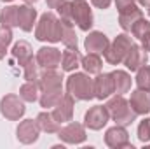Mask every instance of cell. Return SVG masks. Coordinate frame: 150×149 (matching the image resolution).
Listing matches in <instances>:
<instances>
[{"mask_svg":"<svg viewBox=\"0 0 150 149\" xmlns=\"http://www.w3.org/2000/svg\"><path fill=\"white\" fill-rule=\"evenodd\" d=\"M35 39L42 42H61V21L54 12L47 11L40 16L35 27Z\"/></svg>","mask_w":150,"mask_h":149,"instance_id":"obj_1","label":"cell"},{"mask_svg":"<svg viewBox=\"0 0 150 149\" xmlns=\"http://www.w3.org/2000/svg\"><path fill=\"white\" fill-rule=\"evenodd\" d=\"M67 91L75 100H93L94 79H91L87 72H74L67 79Z\"/></svg>","mask_w":150,"mask_h":149,"instance_id":"obj_2","label":"cell"},{"mask_svg":"<svg viewBox=\"0 0 150 149\" xmlns=\"http://www.w3.org/2000/svg\"><path fill=\"white\" fill-rule=\"evenodd\" d=\"M105 105H107V109L110 112V117L115 121V125H120V126L131 125L136 119V116H138L131 109L129 100H126L122 95H117V93L113 97H108V102Z\"/></svg>","mask_w":150,"mask_h":149,"instance_id":"obj_3","label":"cell"},{"mask_svg":"<svg viewBox=\"0 0 150 149\" xmlns=\"http://www.w3.org/2000/svg\"><path fill=\"white\" fill-rule=\"evenodd\" d=\"M131 44H133L131 35H127L126 32H124V34H119V35L108 44V47H107L105 53H103L107 63H110V65H120V63L124 62V58H126L127 49L131 47Z\"/></svg>","mask_w":150,"mask_h":149,"instance_id":"obj_4","label":"cell"},{"mask_svg":"<svg viewBox=\"0 0 150 149\" xmlns=\"http://www.w3.org/2000/svg\"><path fill=\"white\" fill-rule=\"evenodd\" d=\"M25 100L19 97V95H14V93H9L5 97H2L0 100V112L5 119L9 121H19L23 116H25Z\"/></svg>","mask_w":150,"mask_h":149,"instance_id":"obj_5","label":"cell"},{"mask_svg":"<svg viewBox=\"0 0 150 149\" xmlns=\"http://www.w3.org/2000/svg\"><path fill=\"white\" fill-rule=\"evenodd\" d=\"M72 21L82 32L93 28V11L86 0H72Z\"/></svg>","mask_w":150,"mask_h":149,"instance_id":"obj_6","label":"cell"},{"mask_svg":"<svg viewBox=\"0 0 150 149\" xmlns=\"http://www.w3.org/2000/svg\"><path fill=\"white\" fill-rule=\"evenodd\" d=\"M110 119V112L107 105H94L84 114V126L89 130H101Z\"/></svg>","mask_w":150,"mask_h":149,"instance_id":"obj_7","label":"cell"},{"mask_svg":"<svg viewBox=\"0 0 150 149\" xmlns=\"http://www.w3.org/2000/svg\"><path fill=\"white\" fill-rule=\"evenodd\" d=\"M58 137H59L63 142H67V144H82V142L86 140L87 135H86L84 125L75 123V121H68L67 126L59 128Z\"/></svg>","mask_w":150,"mask_h":149,"instance_id":"obj_8","label":"cell"},{"mask_svg":"<svg viewBox=\"0 0 150 149\" xmlns=\"http://www.w3.org/2000/svg\"><path fill=\"white\" fill-rule=\"evenodd\" d=\"M105 144L113 149H119V148L133 149V144L129 142V133H127L126 126H120V125H115V126L107 130V133H105Z\"/></svg>","mask_w":150,"mask_h":149,"instance_id":"obj_9","label":"cell"},{"mask_svg":"<svg viewBox=\"0 0 150 149\" xmlns=\"http://www.w3.org/2000/svg\"><path fill=\"white\" fill-rule=\"evenodd\" d=\"M40 135V126L37 119H23L16 128V137L21 144H33Z\"/></svg>","mask_w":150,"mask_h":149,"instance_id":"obj_10","label":"cell"},{"mask_svg":"<svg viewBox=\"0 0 150 149\" xmlns=\"http://www.w3.org/2000/svg\"><path fill=\"white\" fill-rule=\"evenodd\" d=\"M74 107H75V98L70 93H65L59 102L54 105L52 109V116L56 117L58 123H68L74 119Z\"/></svg>","mask_w":150,"mask_h":149,"instance_id":"obj_11","label":"cell"},{"mask_svg":"<svg viewBox=\"0 0 150 149\" xmlns=\"http://www.w3.org/2000/svg\"><path fill=\"white\" fill-rule=\"evenodd\" d=\"M149 60V53L143 49V46L140 44H131V47L127 49V54L124 58V65L131 70V72H136L140 67H143Z\"/></svg>","mask_w":150,"mask_h":149,"instance_id":"obj_12","label":"cell"},{"mask_svg":"<svg viewBox=\"0 0 150 149\" xmlns=\"http://www.w3.org/2000/svg\"><path fill=\"white\" fill-rule=\"evenodd\" d=\"M113 93H115V84H113L112 72L96 74V79H94V98L105 100V98L112 97Z\"/></svg>","mask_w":150,"mask_h":149,"instance_id":"obj_13","label":"cell"},{"mask_svg":"<svg viewBox=\"0 0 150 149\" xmlns=\"http://www.w3.org/2000/svg\"><path fill=\"white\" fill-rule=\"evenodd\" d=\"M35 58L42 69H56L61 65V51L56 47H49V46L40 47Z\"/></svg>","mask_w":150,"mask_h":149,"instance_id":"obj_14","label":"cell"},{"mask_svg":"<svg viewBox=\"0 0 150 149\" xmlns=\"http://www.w3.org/2000/svg\"><path fill=\"white\" fill-rule=\"evenodd\" d=\"M37 23V9L32 4L18 5V27L23 32H32Z\"/></svg>","mask_w":150,"mask_h":149,"instance_id":"obj_15","label":"cell"},{"mask_svg":"<svg viewBox=\"0 0 150 149\" xmlns=\"http://www.w3.org/2000/svg\"><path fill=\"white\" fill-rule=\"evenodd\" d=\"M108 44H110L108 37H107L103 32H98V30L89 32V35L84 40L86 51H87V53H96V54H103L105 49L108 47Z\"/></svg>","mask_w":150,"mask_h":149,"instance_id":"obj_16","label":"cell"},{"mask_svg":"<svg viewBox=\"0 0 150 149\" xmlns=\"http://www.w3.org/2000/svg\"><path fill=\"white\" fill-rule=\"evenodd\" d=\"M37 82H38L40 91L63 88V74L58 72L56 69H44V72L40 74V77H38Z\"/></svg>","mask_w":150,"mask_h":149,"instance_id":"obj_17","label":"cell"},{"mask_svg":"<svg viewBox=\"0 0 150 149\" xmlns=\"http://www.w3.org/2000/svg\"><path fill=\"white\" fill-rule=\"evenodd\" d=\"M129 105L131 109L136 112L138 116H145L150 112V91L145 90H134L131 91V97H129Z\"/></svg>","mask_w":150,"mask_h":149,"instance_id":"obj_18","label":"cell"},{"mask_svg":"<svg viewBox=\"0 0 150 149\" xmlns=\"http://www.w3.org/2000/svg\"><path fill=\"white\" fill-rule=\"evenodd\" d=\"M140 18H143V11H142L136 4H134V5H129V7L122 9V11H119V25H120V28H122L124 32H131L133 25H134Z\"/></svg>","mask_w":150,"mask_h":149,"instance_id":"obj_19","label":"cell"},{"mask_svg":"<svg viewBox=\"0 0 150 149\" xmlns=\"http://www.w3.org/2000/svg\"><path fill=\"white\" fill-rule=\"evenodd\" d=\"M131 34H133V37H136L142 42L143 49L149 53L150 51V21H147L145 18H140V19L133 25Z\"/></svg>","mask_w":150,"mask_h":149,"instance_id":"obj_20","label":"cell"},{"mask_svg":"<svg viewBox=\"0 0 150 149\" xmlns=\"http://www.w3.org/2000/svg\"><path fill=\"white\" fill-rule=\"evenodd\" d=\"M80 60H82V56H80L79 49L67 47L61 53V69L67 70V72H75L80 67Z\"/></svg>","mask_w":150,"mask_h":149,"instance_id":"obj_21","label":"cell"},{"mask_svg":"<svg viewBox=\"0 0 150 149\" xmlns=\"http://www.w3.org/2000/svg\"><path fill=\"white\" fill-rule=\"evenodd\" d=\"M37 123L40 126V132H45V133H58L61 128V123H58L56 117L52 116V112L49 111L40 112L37 116Z\"/></svg>","mask_w":150,"mask_h":149,"instance_id":"obj_22","label":"cell"},{"mask_svg":"<svg viewBox=\"0 0 150 149\" xmlns=\"http://www.w3.org/2000/svg\"><path fill=\"white\" fill-rule=\"evenodd\" d=\"M80 67H84V70L89 75L91 74H100L101 69H103V60H101V56L96 54V53H87L86 56H82Z\"/></svg>","mask_w":150,"mask_h":149,"instance_id":"obj_23","label":"cell"},{"mask_svg":"<svg viewBox=\"0 0 150 149\" xmlns=\"http://www.w3.org/2000/svg\"><path fill=\"white\" fill-rule=\"evenodd\" d=\"M112 77H113V84H115V93L117 95H124L131 90V75L127 74L126 70H113L112 72Z\"/></svg>","mask_w":150,"mask_h":149,"instance_id":"obj_24","label":"cell"},{"mask_svg":"<svg viewBox=\"0 0 150 149\" xmlns=\"http://www.w3.org/2000/svg\"><path fill=\"white\" fill-rule=\"evenodd\" d=\"M12 56L19 62V65L23 67L30 58H33V49L26 40H19L12 46Z\"/></svg>","mask_w":150,"mask_h":149,"instance_id":"obj_25","label":"cell"},{"mask_svg":"<svg viewBox=\"0 0 150 149\" xmlns=\"http://www.w3.org/2000/svg\"><path fill=\"white\" fill-rule=\"evenodd\" d=\"M59 21H61V42L67 47L77 49V34H75L74 23L65 21V19H59Z\"/></svg>","mask_w":150,"mask_h":149,"instance_id":"obj_26","label":"cell"},{"mask_svg":"<svg viewBox=\"0 0 150 149\" xmlns=\"http://www.w3.org/2000/svg\"><path fill=\"white\" fill-rule=\"evenodd\" d=\"M63 95H65V93H63V88L45 90V91H42V93H40L38 102H40V105H42L44 109H49V107H54V105L59 102V98H61Z\"/></svg>","mask_w":150,"mask_h":149,"instance_id":"obj_27","label":"cell"},{"mask_svg":"<svg viewBox=\"0 0 150 149\" xmlns=\"http://www.w3.org/2000/svg\"><path fill=\"white\" fill-rule=\"evenodd\" d=\"M0 25L9 28L18 27V5H5L0 11Z\"/></svg>","mask_w":150,"mask_h":149,"instance_id":"obj_28","label":"cell"},{"mask_svg":"<svg viewBox=\"0 0 150 149\" xmlns=\"http://www.w3.org/2000/svg\"><path fill=\"white\" fill-rule=\"evenodd\" d=\"M38 93H40V88H38L37 81H26L19 88V97L25 102H35V100H38Z\"/></svg>","mask_w":150,"mask_h":149,"instance_id":"obj_29","label":"cell"},{"mask_svg":"<svg viewBox=\"0 0 150 149\" xmlns=\"http://www.w3.org/2000/svg\"><path fill=\"white\" fill-rule=\"evenodd\" d=\"M40 65H38L37 58H30L25 65H23V77L26 81H38L40 77Z\"/></svg>","mask_w":150,"mask_h":149,"instance_id":"obj_30","label":"cell"},{"mask_svg":"<svg viewBox=\"0 0 150 149\" xmlns=\"http://www.w3.org/2000/svg\"><path fill=\"white\" fill-rule=\"evenodd\" d=\"M136 86L138 90L150 91V65H143L136 70Z\"/></svg>","mask_w":150,"mask_h":149,"instance_id":"obj_31","label":"cell"},{"mask_svg":"<svg viewBox=\"0 0 150 149\" xmlns=\"http://www.w3.org/2000/svg\"><path fill=\"white\" fill-rule=\"evenodd\" d=\"M138 140L142 144H149L150 142V119H142L138 125Z\"/></svg>","mask_w":150,"mask_h":149,"instance_id":"obj_32","label":"cell"},{"mask_svg":"<svg viewBox=\"0 0 150 149\" xmlns=\"http://www.w3.org/2000/svg\"><path fill=\"white\" fill-rule=\"evenodd\" d=\"M58 14H59V19H65V21H72V0H63L58 7H56ZM74 23V21H72Z\"/></svg>","mask_w":150,"mask_h":149,"instance_id":"obj_33","label":"cell"},{"mask_svg":"<svg viewBox=\"0 0 150 149\" xmlns=\"http://www.w3.org/2000/svg\"><path fill=\"white\" fill-rule=\"evenodd\" d=\"M11 42H12V28L0 25V44L7 47Z\"/></svg>","mask_w":150,"mask_h":149,"instance_id":"obj_34","label":"cell"},{"mask_svg":"<svg viewBox=\"0 0 150 149\" xmlns=\"http://www.w3.org/2000/svg\"><path fill=\"white\" fill-rule=\"evenodd\" d=\"M129 5H134V0H115L117 11H122V9H126V7H129Z\"/></svg>","mask_w":150,"mask_h":149,"instance_id":"obj_35","label":"cell"},{"mask_svg":"<svg viewBox=\"0 0 150 149\" xmlns=\"http://www.w3.org/2000/svg\"><path fill=\"white\" fill-rule=\"evenodd\" d=\"M91 4L94 7H98V9H108L110 4H112V0H91Z\"/></svg>","mask_w":150,"mask_h":149,"instance_id":"obj_36","label":"cell"},{"mask_svg":"<svg viewBox=\"0 0 150 149\" xmlns=\"http://www.w3.org/2000/svg\"><path fill=\"white\" fill-rule=\"evenodd\" d=\"M45 2H47V7H49V9H56L63 0H45Z\"/></svg>","mask_w":150,"mask_h":149,"instance_id":"obj_37","label":"cell"},{"mask_svg":"<svg viewBox=\"0 0 150 149\" xmlns=\"http://www.w3.org/2000/svg\"><path fill=\"white\" fill-rule=\"evenodd\" d=\"M5 53H7V47L0 44V60H2V58H5Z\"/></svg>","mask_w":150,"mask_h":149,"instance_id":"obj_38","label":"cell"},{"mask_svg":"<svg viewBox=\"0 0 150 149\" xmlns=\"http://www.w3.org/2000/svg\"><path fill=\"white\" fill-rule=\"evenodd\" d=\"M136 2H138L140 5H143V7H149L150 5V0H136Z\"/></svg>","mask_w":150,"mask_h":149,"instance_id":"obj_39","label":"cell"},{"mask_svg":"<svg viewBox=\"0 0 150 149\" xmlns=\"http://www.w3.org/2000/svg\"><path fill=\"white\" fill-rule=\"evenodd\" d=\"M35 2H38V0H25V4H35Z\"/></svg>","mask_w":150,"mask_h":149,"instance_id":"obj_40","label":"cell"},{"mask_svg":"<svg viewBox=\"0 0 150 149\" xmlns=\"http://www.w3.org/2000/svg\"><path fill=\"white\" fill-rule=\"evenodd\" d=\"M0 2H4V4H7V2H12V0H0Z\"/></svg>","mask_w":150,"mask_h":149,"instance_id":"obj_41","label":"cell"},{"mask_svg":"<svg viewBox=\"0 0 150 149\" xmlns=\"http://www.w3.org/2000/svg\"><path fill=\"white\" fill-rule=\"evenodd\" d=\"M147 11H149V16H150V5H149V7H147Z\"/></svg>","mask_w":150,"mask_h":149,"instance_id":"obj_42","label":"cell"}]
</instances>
